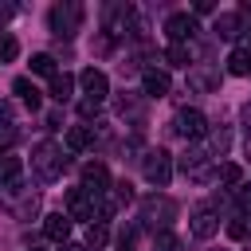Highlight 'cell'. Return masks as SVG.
<instances>
[{
  "label": "cell",
  "mask_w": 251,
  "mask_h": 251,
  "mask_svg": "<svg viewBox=\"0 0 251 251\" xmlns=\"http://www.w3.org/2000/svg\"><path fill=\"white\" fill-rule=\"evenodd\" d=\"M31 169H35V176H39L43 184H55V180L63 176V169H67V153H63L55 141H39V145L31 149Z\"/></svg>",
  "instance_id": "6da1fadb"
},
{
  "label": "cell",
  "mask_w": 251,
  "mask_h": 251,
  "mask_svg": "<svg viewBox=\"0 0 251 251\" xmlns=\"http://www.w3.org/2000/svg\"><path fill=\"white\" fill-rule=\"evenodd\" d=\"M0 204H4L16 220H31V212L39 208V192H31L24 180H16V184H4V188H0Z\"/></svg>",
  "instance_id": "7a4b0ae2"
},
{
  "label": "cell",
  "mask_w": 251,
  "mask_h": 251,
  "mask_svg": "<svg viewBox=\"0 0 251 251\" xmlns=\"http://www.w3.org/2000/svg\"><path fill=\"white\" fill-rule=\"evenodd\" d=\"M216 157L204 149V145H192V149H184V157H180V173L188 176V180H196V184H208L212 176H216V165H212Z\"/></svg>",
  "instance_id": "3957f363"
},
{
  "label": "cell",
  "mask_w": 251,
  "mask_h": 251,
  "mask_svg": "<svg viewBox=\"0 0 251 251\" xmlns=\"http://www.w3.org/2000/svg\"><path fill=\"white\" fill-rule=\"evenodd\" d=\"M141 173H145L149 184L165 188V184L173 180V153H169V149H149V153L141 157Z\"/></svg>",
  "instance_id": "277c9868"
},
{
  "label": "cell",
  "mask_w": 251,
  "mask_h": 251,
  "mask_svg": "<svg viewBox=\"0 0 251 251\" xmlns=\"http://www.w3.org/2000/svg\"><path fill=\"white\" fill-rule=\"evenodd\" d=\"M47 24H51V31L55 35H75L78 31V24H82V4H75V0H67V4H55L51 12H47Z\"/></svg>",
  "instance_id": "5b68a950"
},
{
  "label": "cell",
  "mask_w": 251,
  "mask_h": 251,
  "mask_svg": "<svg viewBox=\"0 0 251 251\" xmlns=\"http://www.w3.org/2000/svg\"><path fill=\"white\" fill-rule=\"evenodd\" d=\"M173 216H176V200H169V196H161V192H153V196H145L141 200V220L145 224H161V231L173 224Z\"/></svg>",
  "instance_id": "8992f818"
},
{
  "label": "cell",
  "mask_w": 251,
  "mask_h": 251,
  "mask_svg": "<svg viewBox=\"0 0 251 251\" xmlns=\"http://www.w3.org/2000/svg\"><path fill=\"white\" fill-rule=\"evenodd\" d=\"M173 129H176L184 141H200V137L208 133V118H204L200 110H192V106H188V110H180V114L173 118Z\"/></svg>",
  "instance_id": "52a82bcc"
},
{
  "label": "cell",
  "mask_w": 251,
  "mask_h": 251,
  "mask_svg": "<svg viewBox=\"0 0 251 251\" xmlns=\"http://www.w3.org/2000/svg\"><path fill=\"white\" fill-rule=\"evenodd\" d=\"M78 188H86L90 196H106V192L114 188L110 169H106L102 161H86V165H82V184H78Z\"/></svg>",
  "instance_id": "ba28073f"
},
{
  "label": "cell",
  "mask_w": 251,
  "mask_h": 251,
  "mask_svg": "<svg viewBox=\"0 0 251 251\" xmlns=\"http://www.w3.org/2000/svg\"><path fill=\"white\" fill-rule=\"evenodd\" d=\"M67 216L94 224V216H98V196H90L86 188H71V192H67Z\"/></svg>",
  "instance_id": "9c48e42d"
},
{
  "label": "cell",
  "mask_w": 251,
  "mask_h": 251,
  "mask_svg": "<svg viewBox=\"0 0 251 251\" xmlns=\"http://www.w3.org/2000/svg\"><path fill=\"white\" fill-rule=\"evenodd\" d=\"M165 35H169L173 43H184V47H188V39L196 35V20H192L188 12H173V16L165 20Z\"/></svg>",
  "instance_id": "30bf717a"
},
{
  "label": "cell",
  "mask_w": 251,
  "mask_h": 251,
  "mask_svg": "<svg viewBox=\"0 0 251 251\" xmlns=\"http://www.w3.org/2000/svg\"><path fill=\"white\" fill-rule=\"evenodd\" d=\"M78 86L86 90L90 102H102V98L110 94V78H106V71H98V67H86V71L78 75Z\"/></svg>",
  "instance_id": "8fae6325"
},
{
  "label": "cell",
  "mask_w": 251,
  "mask_h": 251,
  "mask_svg": "<svg viewBox=\"0 0 251 251\" xmlns=\"http://www.w3.org/2000/svg\"><path fill=\"white\" fill-rule=\"evenodd\" d=\"M220 231V216H216V208L212 204H200L196 212H192V235L196 239H212Z\"/></svg>",
  "instance_id": "7c38bea8"
},
{
  "label": "cell",
  "mask_w": 251,
  "mask_h": 251,
  "mask_svg": "<svg viewBox=\"0 0 251 251\" xmlns=\"http://www.w3.org/2000/svg\"><path fill=\"white\" fill-rule=\"evenodd\" d=\"M141 86H145L149 98H165V94H169V75L157 71V67H145V71H141Z\"/></svg>",
  "instance_id": "4fadbf2b"
},
{
  "label": "cell",
  "mask_w": 251,
  "mask_h": 251,
  "mask_svg": "<svg viewBox=\"0 0 251 251\" xmlns=\"http://www.w3.org/2000/svg\"><path fill=\"white\" fill-rule=\"evenodd\" d=\"M43 235L55 239V243H67V235H71V216H67V212H51V216L43 220Z\"/></svg>",
  "instance_id": "5bb4252c"
},
{
  "label": "cell",
  "mask_w": 251,
  "mask_h": 251,
  "mask_svg": "<svg viewBox=\"0 0 251 251\" xmlns=\"http://www.w3.org/2000/svg\"><path fill=\"white\" fill-rule=\"evenodd\" d=\"M16 137H20V126H16V118H12V106L0 102V153H8Z\"/></svg>",
  "instance_id": "9a60e30c"
},
{
  "label": "cell",
  "mask_w": 251,
  "mask_h": 251,
  "mask_svg": "<svg viewBox=\"0 0 251 251\" xmlns=\"http://www.w3.org/2000/svg\"><path fill=\"white\" fill-rule=\"evenodd\" d=\"M129 20H133V8H129V4H110V8H106V31H110V35H122Z\"/></svg>",
  "instance_id": "2e32d148"
},
{
  "label": "cell",
  "mask_w": 251,
  "mask_h": 251,
  "mask_svg": "<svg viewBox=\"0 0 251 251\" xmlns=\"http://www.w3.org/2000/svg\"><path fill=\"white\" fill-rule=\"evenodd\" d=\"M243 31V12H220L216 16V35L220 39H235Z\"/></svg>",
  "instance_id": "e0dca14e"
},
{
  "label": "cell",
  "mask_w": 251,
  "mask_h": 251,
  "mask_svg": "<svg viewBox=\"0 0 251 251\" xmlns=\"http://www.w3.org/2000/svg\"><path fill=\"white\" fill-rule=\"evenodd\" d=\"M20 173H24V161H20L16 153H0V188H4V184H16Z\"/></svg>",
  "instance_id": "ac0fdd59"
},
{
  "label": "cell",
  "mask_w": 251,
  "mask_h": 251,
  "mask_svg": "<svg viewBox=\"0 0 251 251\" xmlns=\"http://www.w3.org/2000/svg\"><path fill=\"white\" fill-rule=\"evenodd\" d=\"M67 145H71L75 153L90 149V145H94V126H71V129H67Z\"/></svg>",
  "instance_id": "d6986e66"
},
{
  "label": "cell",
  "mask_w": 251,
  "mask_h": 251,
  "mask_svg": "<svg viewBox=\"0 0 251 251\" xmlns=\"http://www.w3.org/2000/svg\"><path fill=\"white\" fill-rule=\"evenodd\" d=\"M227 145H231V129H227V126L208 129V145H204V149H208L212 157H224V153H227Z\"/></svg>",
  "instance_id": "ffe728a7"
},
{
  "label": "cell",
  "mask_w": 251,
  "mask_h": 251,
  "mask_svg": "<svg viewBox=\"0 0 251 251\" xmlns=\"http://www.w3.org/2000/svg\"><path fill=\"white\" fill-rule=\"evenodd\" d=\"M71 90H75V75H67V71L59 75V71H55V78H51V98H55V102H67Z\"/></svg>",
  "instance_id": "44dd1931"
},
{
  "label": "cell",
  "mask_w": 251,
  "mask_h": 251,
  "mask_svg": "<svg viewBox=\"0 0 251 251\" xmlns=\"http://www.w3.org/2000/svg\"><path fill=\"white\" fill-rule=\"evenodd\" d=\"M227 71H231V75H251V51H247V47H235V51L227 55Z\"/></svg>",
  "instance_id": "7402d4cb"
},
{
  "label": "cell",
  "mask_w": 251,
  "mask_h": 251,
  "mask_svg": "<svg viewBox=\"0 0 251 251\" xmlns=\"http://www.w3.org/2000/svg\"><path fill=\"white\" fill-rule=\"evenodd\" d=\"M165 63H169V67H188V63H192V51H188L184 43H169V47H165Z\"/></svg>",
  "instance_id": "603a6c76"
},
{
  "label": "cell",
  "mask_w": 251,
  "mask_h": 251,
  "mask_svg": "<svg viewBox=\"0 0 251 251\" xmlns=\"http://www.w3.org/2000/svg\"><path fill=\"white\" fill-rule=\"evenodd\" d=\"M12 90H16L31 110H39V90H35V82H31V78H16V82H12Z\"/></svg>",
  "instance_id": "cb8c5ba5"
},
{
  "label": "cell",
  "mask_w": 251,
  "mask_h": 251,
  "mask_svg": "<svg viewBox=\"0 0 251 251\" xmlns=\"http://www.w3.org/2000/svg\"><path fill=\"white\" fill-rule=\"evenodd\" d=\"M106 243H110L106 224H90V227H86V251H102Z\"/></svg>",
  "instance_id": "d4e9b609"
},
{
  "label": "cell",
  "mask_w": 251,
  "mask_h": 251,
  "mask_svg": "<svg viewBox=\"0 0 251 251\" xmlns=\"http://www.w3.org/2000/svg\"><path fill=\"white\" fill-rule=\"evenodd\" d=\"M153 251H180V239L165 227V231H157V235H153Z\"/></svg>",
  "instance_id": "484cf974"
},
{
  "label": "cell",
  "mask_w": 251,
  "mask_h": 251,
  "mask_svg": "<svg viewBox=\"0 0 251 251\" xmlns=\"http://www.w3.org/2000/svg\"><path fill=\"white\" fill-rule=\"evenodd\" d=\"M16 55H20V43H16V35L0 31V63H12Z\"/></svg>",
  "instance_id": "4316f807"
},
{
  "label": "cell",
  "mask_w": 251,
  "mask_h": 251,
  "mask_svg": "<svg viewBox=\"0 0 251 251\" xmlns=\"http://www.w3.org/2000/svg\"><path fill=\"white\" fill-rule=\"evenodd\" d=\"M31 71H35V75H51V78H55V59H51L47 51L31 55Z\"/></svg>",
  "instance_id": "83f0119b"
},
{
  "label": "cell",
  "mask_w": 251,
  "mask_h": 251,
  "mask_svg": "<svg viewBox=\"0 0 251 251\" xmlns=\"http://www.w3.org/2000/svg\"><path fill=\"white\" fill-rule=\"evenodd\" d=\"M216 176H220L224 184H231V188H235V184L243 180V169H239V165H220V169H216Z\"/></svg>",
  "instance_id": "f1b7e54d"
},
{
  "label": "cell",
  "mask_w": 251,
  "mask_h": 251,
  "mask_svg": "<svg viewBox=\"0 0 251 251\" xmlns=\"http://www.w3.org/2000/svg\"><path fill=\"white\" fill-rule=\"evenodd\" d=\"M114 200H118V204H129V200H133V184H129V180H118V184H114Z\"/></svg>",
  "instance_id": "f546056e"
},
{
  "label": "cell",
  "mask_w": 251,
  "mask_h": 251,
  "mask_svg": "<svg viewBox=\"0 0 251 251\" xmlns=\"http://www.w3.org/2000/svg\"><path fill=\"white\" fill-rule=\"evenodd\" d=\"M133 239H137V227H126V231L118 235V247H122V251H129V247H133Z\"/></svg>",
  "instance_id": "4dcf8cb0"
},
{
  "label": "cell",
  "mask_w": 251,
  "mask_h": 251,
  "mask_svg": "<svg viewBox=\"0 0 251 251\" xmlns=\"http://www.w3.org/2000/svg\"><path fill=\"white\" fill-rule=\"evenodd\" d=\"M78 114H82V118H90V114H98V102H90V98H82V102H78Z\"/></svg>",
  "instance_id": "1f68e13d"
},
{
  "label": "cell",
  "mask_w": 251,
  "mask_h": 251,
  "mask_svg": "<svg viewBox=\"0 0 251 251\" xmlns=\"http://www.w3.org/2000/svg\"><path fill=\"white\" fill-rule=\"evenodd\" d=\"M227 235H235V239H243V235H247V227H243V220H231V224H227Z\"/></svg>",
  "instance_id": "d6a6232c"
},
{
  "label": "cell",
  "mask_w": 251,
  "mask_h": 251,
  "mask_svg": "<svg viewBox=\"0 0 251 251\" xmlns=\"http://www.w3.org/2000/svg\"><path fill=\"white\" fill-rule=\"evenodd\" d=\"M12 16H16V8H12V4H0V31H4V24H8Z\"/></svg>",
  "instance_id": "836d02e7"
},
{
  "label": "cell",
  "mask_w": 251,
  "mask_h": 251,
  "mask_svg": "<svg viewBox=\"0 0 251 251\" xmlns=\"http://www.w3.org/2000/svg\"><path fill=\"white\" fill-rule=\"evenodd\" d=\"M239 200H243V212H247V216H251V184H247V188H243V196H239Z\"/></svg>",
  "instance_id": "e575fe53"
},
{
  "label": "cell",
  "mask_w": 251,
  "mask_h": 251,
  "mask_svg": "<svg viewBox=\"0 0 251 251\" xmlns=\"http://www.w3.org/2000/svg\"><path fill=\"white\" fill-rule=\"evenodd\" d=\"M59 251H86V247H78V243H63Z\"/></svg>",
  "instance_id": "d590c367"
},
{
  "label": "cell",
  "mask_w": 251,
  "mask_h": 251,
  "mask_svg": "<svg viewBox=\"0 0 251 251\" xmlns=\"http://www.w3.org/2000/svg\"><path fill=\"white\" fill-rule=\"evenodd\" d=\"M243 31H247V43H251V27H243Z\"/></svg>",
  "instance_id": "8d00e7d4"
},
{
  "label": "cell",
  "mask_w": 251,
  "mask_h": 251,
  "mask_svg": "<svg viewBox=\"0 0 251 251\" xmlns=\"http://www.w3.org/2000/svg\"><path fill=\"white\" fill-rule=\"evenodd\" d=\"M27 251H43V247H27Z\"/></svg>",
  "instance_id": "74e56055"
},
{
  "label": "cell",
  "mask_w": 251,
  "mask_h": 251,
  "mask_svg": "<svg viewBox=\"0 0 251 251\" xmlns=\"http://www.w3.org/2000/svg\"><path fill=\"white\" fill-rule=\"evenodd\" d=\"M247 251H251V243H247Z\"/></svg>",
  "instance_id": "f35d334b"
}]
</instances>
